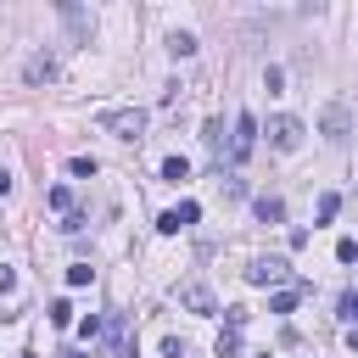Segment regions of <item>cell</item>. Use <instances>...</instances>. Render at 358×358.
Segmentation results:
<instances>
[{
  "mask_svg": "<svg viewBox=\"0 0 358 358\" xmlns=\"http://www.w3.org/2000/svg\"><path fill=\"white\" fill-rule=\"evenodd\" d=\"M296 296H302V280H296L291 291H274V296H268V313H291V308H296Z\"/></svg>",
  "mask_w": 358,
  "mask_h": 358,
  "instance_id": "11",
  "label": "cell"
},
{
  "mask_svg": "<svg viewBox=\"0 0 358 358\" xmlns=\"http://www.w3.org/2000/svg\"><path fill=\"white\" fill-rule=\"evenodd\" d=\"M257 145V117L252 112H235V134H229V162H246Z\"/></svg>",
  "mask_w": 358,
  "mask_h": 358,
  "instance_id": "4",
  "label": "cell"
},
{
  "mask_svg": "<svg viewBox=\"0 0 358 358\" xmlns=\"http://www.w3.org/2000/svg\"><path fill=\"white\" fill-rule=\"evenodd\" d=\"M201 140H207V151H224V117H207Z\"/></svg>",
  "mask_w": 358,
  "mask_h": 358,
  "instance_id": "14",
  "label": "cell"
},
{
  "mask_svg": "<svg viewBox=\"0 0 358 358\" xmlns=\"http://www.w3.org/2000/svg\"><path fill=\"white\" fill-rule=\"evenodd\" d=\"M336 263H358V241H352V235L336 241Z\"/></svg>",
  "mask_w": 358,
  "mask_h": 358,
  "instance_id": "18",
  "label": "cell"
},
{
  "mask_svg": "<svg viewBox=\"0 0 358 358\" xmlns=\"http://www.w3.org/2000/svg\"><path fill=\"white\" fill-rule=\"evenodd\" d=\"M11 291H17V274H11L6 263H0V296H11Z\"/></svg>",
  "mask_w": 358,
  "mask_h": 358,
  "instance_id": "23",
  "label": "cell"
},
{
  "mask_svg": "<svg viewBox=\"0 0 358 358\" xmlns=\"http://www.w3.org/2000/svg\"><path fill=\"white\" fill-rule=\"evenodd\" d=\"M213 352H218V358H235V352H241V330H224V336L213 341Z\"/></svg>",
  "mask_w": 358,
  "mask_h": 358,
  "instance_id": "15",
  "label": "cell"
},
{
  "mask_svg": "<svg viewBox=\"0 0 358 358\" xmlns=\"http://www.w3.org/2000/svg\"><path fill=\"white\" fill-rule=\"evenodd\" d=\"M22 78H28V84H50V78H56V56H50V50H34L28 67H22Z\"/></svg>",
  "mask_w": 358,
  "mask_h": 358,
  "instance_id": "8",
  "label": "cell"
},
{
  "mask_svg": "<svg viewBox=\"0 0 358 358\" xmlns=\"http://www.w3.org/2000/svg\"><path fill=\"white\" fill-rule=\"evenodd\" d=\"M90 274H95L90 263H73V268H67V285H90Z\"/></svg>",
  "mask_w": 358,
  "mask_h": 358,
  "instance_id": "21",
  "label": "cell"
},
{
  "mask_svg": "<svg viewBox=\"0 0 358 358\" xmlns=\"http://www.w3.org/2000/svg\"><path fill=\"white\" fill-rule=\"evenodd\" d=\"M319 134L336 140V145L352 134V112H347V101H324V112H319Z\"/></svg>",
  "mask_w": 358,
  "mask_h": 358,
  "instance_id": "2",
  "label": "cell"
},
{
  "mask_svg": "<svg viewBox=\"0 0 358 358\" xmlns=\"http://www.w3.org/2000/svg\"><path fill=\"white\" fill-rule=\"evenodd\" d=\"M62 17L73 22V34H78V39H90V34H95V17H90L84 6H62Z\"/></svg>",
  "mask_w": 358,
  "mask_h": 358,
  "instance_id": "9",
  "label": "cell"
},
{
  "mask_svg": "<svg viewBox=\"0 0 358 358\" xmlns=\"http://www.w3.org/2000/svg\"><path fill=\"white\" fill-rule=\"evenodd\" d=\"M336 213H341V196H336V190H324V196H319V224H330Z\"/></svg>",
  "mask_w": 358,
  "mask_h": 358,
  "instance_id": "17",
  "label": "cell"
},
{
  "mask_svg": "<svg viewBox=\"0 0 358 358\" xmlns=\"http://www.w3.org/2000/svg\"><path fill=\"white\" fill-rule=\"evenodd\" d=\"M6 190H11V173H0V196H6Z\"/></svg>",
  "mask_w": 358,
  "mask_h": 358,
  "instance_id": "24",
  "label": "cell"
},
{
  "mask_svg": "<svg viewBox=\"0 0 358 358\" xmlns=\"http://www.w3.org/2000/svg\"><path fill=\"white\" fill-rule=\"evenodd\" d=\"M145 123H151V112H145V106L101 112V129H106V134H117V140H145Z\"/></svg>",
  "mask_w": 358,
  "mask_h": 358,
  "instance_id": "1",
  "label": "cell"
},
{
  "mask_svg": "<svg viewBox=\"0 0 358 358\" xmlns=\"http://www.w3.org/2000/svg\"><path fill=\"white\" fill-rule=\"evenodd\" d=\"M45 201H50L56 213H73V190H67V185H50V196H45Z\"/></svg>",
  "mask_w": 358,
  "mask_h": 358,
  "instance_id": "16",
  "label": "cell"
},
{
  "mask_svg": "<svg viewBox=\"0 0 358 358\" xmlns=\"http://www.w3.org/2000/svg\"><path fill=\"white\" fill-rule=\"evenodd\" d=\"M67 168H73V173H78V179H90V173H95V157H73V162H67Z\"/></svg>",
  "mask_w": 358,
  "mask_h": 358,
  "instance_id": "22",
  "label": "cell"
},
{
  "mask_svg": "<svg viewBox=\"0 0 358 358\" xmlns=\"http://www.w3.org/2000/svg\"><path fill=\"white\" fill-rule=\"evenodd\" d=\"M162 179H168V185H185V179H190V162H185V157H168V162H162Z\"/></svg>",
  "mask_w": 358,
  "mask_h": 358,
  "instance_id": "13",
  "label": "cell"
},
{
  "mask_svg": "<svg viewBox=\"0 0 358 358\" xmlns=\"http://www.w3.org/2000/svg\"><path fill=\"white\" fill-rule=\"evenodd\" d=\"M252 213H257L263 224H280V218H285V201H280V196H257V201H252Z\"/></svg>",
  "mask_w": 358,
  "mask_h": 358,
  "instance_id": "10",
  "label": "cell"
},
{
  "mask_svg": "<svg viewBox=\"0 0 358 358\" xmlns=\"http://www.w3.org/2000/svg\"><path fill=\"white\" fill-rule=\"evenodd\" d=\"M168 50H173V62L196 56V34H168Z\"/></svg>",
  "mask_w": 358,
  "mask_h": 358,
  "instance_id": "12",
  "label": "cell"
},
{
  "mask_svg": "<svg viewBox=\"0 0 358 358\" xmlns=\"http://www.w3.org/2000/svg\"><path fill=\"white\" fill-rule=\"evenodd\" d=\"M341 319L358 330V291H347V296H341Z\"/></svg>",
  "mask_w": 358,
  "mask_h": 358,
  "instance_id": "20",
  "label": "cell"
},
{
  "mask_svg": "<svg viewBox=\"0 0 358 358\" xmlns=\"http://www.w3.org/2000/svg\"><path fill=\"white\" fill-rule=\"evenodd\" d=\"M263 134H268V145H274V151H296L308 129H302V117H285V112H280V117H268V129H263Z\"/></svg>",
  "mask_w": 358,
  "mask_h": 358,
  "instance_id": "3",
  "label": "cell"
},
{
  "mask_svg": "<svg viewBox=\"0 0 358 358\" xmlns=\"http://www.w3.org/2000/svg\"><path fill=\"white\" fill-rule=\"evenodd\" d=\"M50 324L67 330V324H73V302H50Z\"/></svg>",
  "mask_w": 358,
  "mask_h": 358,
  "instance_id": "19",
  "label": "cell"
},
{
  "mask_svg": "<svg viewBox=\"0 0 358 358\" xmlns=\"http://www.w3.org/2000/svg\"><path fill=\"white\" fill-rule=\"evenodd\" d=\"M179 302H185L190 313H218V296L207 291V280H185V285H179Z\"/></svg>",
  "mask_w": 358,
  "mask_h": 358,
  "instance_id": "6",
  "label": "cell"
},
{
  "mask_svg": "<svg viewBox=\"0 0 358 358\" xmlns=\"http://www.w3.org/2000/svg\"><path fill=\"white\" fill-rule=\"evenodd\" d=\"M196 218H201V207H196V201H179V207H168V213L157 218V229H162V235H179V229H190Z\"/></svg>",
  "mask_w": 358,
  "mask_h": 358,
  "instance_id": "7",
  "label": "cell"
},
{
  "mask_svg": "<svg viewBox=\"0 0 358 358\" xmlns=\"http://www.w3.org/2000/svg\"><path fill=\"white\" fill-rule=\"evenodd\" d=\"M246 280H252V285H280V280H291V263H285V257H252Z\"/></svg>",
  "mask_w": 358,
  "mask_h": 358,
  "instance_id": "5",
  "label": "cell"
},
{
  "mask_svg": "<svg viewBox=\"0 0 358 358\" xmlns=\"http://www.w3.org/2000/svg\"><path fill=\"white\" fill-rule=\"evenodd\" d=\"M263 358H268V352H263Z\"/></svg>",
  "mask_w": 358,
  "mask_h": 358,
  "instance_id": "25",
  "label": "cell"
}]
</instances>
